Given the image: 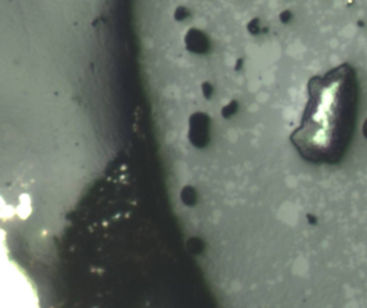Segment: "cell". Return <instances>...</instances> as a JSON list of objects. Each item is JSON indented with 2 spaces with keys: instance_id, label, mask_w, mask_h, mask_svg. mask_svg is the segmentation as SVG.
I'll return each mask as SVG.
<instances>
[{
  "instance_id": "1",
  "label": "cell",
  "mask_w": 367,
  "mask_h": 308,
  "mask_svg": "<svg viewBox=\"0 0 367 308\" xmlns=\"http://www.w3.org/2000/svg\"><path fill=\"white\" fill-rule=\"evenodd\" d=\"M357 117L352 69L341 66L309 83V101L290 140L306 161L335 164L350 144Z\"/></svg>"
},
{
  "instance_id": "2",
  "label": "cell",
  "mask_w": 367,
  "mask_h": 308,
  "mask_svg": "<svg viewBox=\"0 0 367 308\" xmlns=\"http://www.w3.org/2000/svg\"><path fill=\"white\" fill-rule=\"evenodd\" d=\"M184 46L186 50L195 55H205L210 50V41L207 35L202 29L192 28L184 36Z\"/></svg>"
},
{
  "instance_id": "3",
  "label": "cell",
  "mask_w": 367,
  "mask_h": 308,
  "mask_svg": "<svg viewBox=\"0 0 367 308\" xmlns=\"http://www.w3.org/2000/svg\"><path fill=\"white\" fill-rule=\"evenodd\" d=\"M188 16H190V11H188L185 7H179L176 10L174 18H175L176 21L181 22V21H184L185 19H187Z\"/></svg>"
}]
</instances>
